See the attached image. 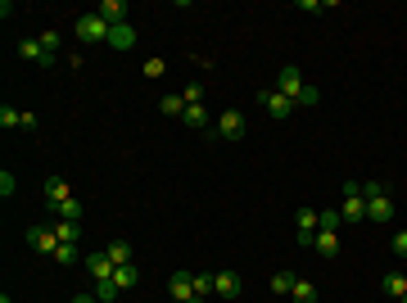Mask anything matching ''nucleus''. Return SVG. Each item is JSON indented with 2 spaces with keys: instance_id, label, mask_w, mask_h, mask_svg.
<instances>
[{
  "instance_id": "obj_1",
  "label": "nucleus",
  "mask_w": 407,
  "mask_h": 303,
  "mask_svg": "<svg viewBox=\"0 0 407 303\" xmlns=\"http://www.w3.org/2000/svg\"><path fill=\"white\" fill-rule=\"evenodd\" d=\"M276 91H280V96H289L294 104H308V109H312V104H322V91L308 87L294 64H280V73H276Z\"/></svg>"
},
{
  "instance_id": "obj_2",
  "label": "nucleus",
  "mask_w": 407,
  "mask_h": 303,
  "mask_svg": "<svg viewBox=\"0 0 407 303\" xmlns=\"http://www.w3.org/2000/svg\"><path fill=\"white\" fill-rule=\"evenodd\" d=\"M362 195H366V222H375V227H389V222L398 217L394 195H389L380 181H366V186H362Z\"/></svg>"
},
{
  "instance_id": "obj_3",
  "label": "nucleus",
  "mask_w": 407,
  "mask_h": 303,
  "mask_svg": "<svg viewBox=\"0 0 407 303\" xmlns=\"http://www.w3.org/2000/svg\"><path fill=\"white\" fill-rule=\"evenodd\" d=\"M340 195H344V204H340L344 222H353V227H358V222H366V195H362V186H358V181H344Z\"/></svg>"
},
{
  "instance_id": "obj_4",
  "label": "nucleus",
  "mask_w": 407,
  "mask_h": 303,
  "mask_svg": "<svg viewBox=\"0 0 407 303\" xmlns=\"http://www.w3.org/2000/svg\"><path fill=\"white\" fill-rule=\"evenodd\" d=\"M73 27H77V36H82V45H104L109 41V23L100 19L96 10H91V14H77Z\"/></svg>"
},
{
  "instance_id": "obj_5",
  "label": "nucleus",
  "mask_w": 407,
  "mask_h": 303,
  "mask_svg": "<svg viewBox=\"0 0 407 303\" xmlns=\"http://www.w3.org/2000/svg\"><path fill=\"white\" fill-rule=\"evenodd\" d=\"M258 104L267 109V113H272V118H276V122H289V118H294V109H299V104H294V100H289V96H280L276 87L258 91Z\"/></svg>"
},
{
  "instance_id": "obj_6",
  "label": "nucleus",
  "mask_w": 407,
  "mask_h": 303,
  "mask_svg": "<svg viewBox=\"0 0 407 303\" xmlns=\"http://www.w3.org/2000/svg\"><path fill=\"white\" fill-rule=\"evenodd\" d=\"M23 240H28V249L45 254V258H54V249H59V236H54V227H28V231H23Z\"/></svg>"
},
{
  "instance_id": "obj_7",
  "label": "nucleus",
  "mask_w": 407,
  "mask_h": 303,
  "mask_svg": "<svg viewBox=\"0 0 407 303\" xmlns=\"http://www.w3.org/2000/svg\"><path fill=\"white\" fill-rule=\"evenodd\" d=\"M213 122H217V136H222V141H240V136L249 131V122H245L240 109H226V113H217Z\"/></svg>"
},
{
  "instance_id": "obj_8",
  "label": "nucleus",
  "mask_w": 407,
  "mask_h": 303,
  "mask_svg": "<svg viewBox=\"0 0 407 303\" xmlns=\"http://www.w3.org/2000/svg\"><path fill=\"white\" fill-rule=\"evenodd\" d=\"M168 294L182 303H199V294H195V271H172L168 276Z\"/></svg>"
},
{
  "instance_id": "obj_9",
  "label": "nucleus",
  "mask_w": 407,
  "mask_h": 303,
  "mask_svg": "<svg viewBox=\"0 0 407 303\" xmlns=\"http://www.w3.org/2000/svg\"><path fill=\"white\" fill-rule=\"evenodd\" d=\"M82 267H86V276H91L96 285H100V281H113V271H118L113 262H109V254H104V249H100V254H86Z\"/></svg>"
},
{
  "instance_id": "obj_10",
  "label": "nucleus",
  "mask_w": 407,
  "mask_h": 303,
  "mask_svg": "<svg viewBox=\"0 0 407 303\" xmlns=\"http://www.w3.org/2000/svg\"><path fill=\"white\" fill-rule=\"evenodd\" d=\"M240 290H245V281H240L236 271H213V299H240Z\"/></svg>"
},
{
  "instance_id": "obj_11",
  "label": "nucleus",
  "mask_w": 407,
  "mask_h": 303,
  "mask_svg": "<svg viewBox=\"0 0 407 303\" xmlns=\"http://www.w3.org/2000/svg\"><path fill=\"white\" fill-rule=\"evenodd\" d=\"M19 59H28V64H41V68L54 64V54H45L36 36H23V41H19Z\"/></svg>"
},
{
  "instance_id": "obj_12",
  "label": "nucleus",
  "mask_w": 407,
  "mask_h": 303,
  "mask_svg": "<svg viewBox=\"0 0 407 303\" xmlns=\"http://www.w3.org/2000/svg\"><path fill=\"white\" fill-rule=\"evenodd\" d=\"M96 14L109 23V27H118V23H127V0H100Z\"/></svg>"
},
{
  "instance_id": "obj_13",
  "label": "nucleus",
  "mask_w": 407,
  "mask_h": 303,
  "mask_svg": "<svg viewBox=\"0 0 407 303\" xmlns=\"http://www.w3.org/2000/svg\"><path fill=\"white\" fill-rule=\"evenodd\" d=\"M109 50H131V45H136V27H131V23H118V27H109Z\"/></svg>"
},
{
  "instance_id": "obj_14",
  "label": "nucleus",
  "mask_w": 407,
  "mask_h": 303,
  "mask_svg": "<svg viewBox=\"0 0 407 303\" xmlns=\"http://www.w3.org/2000/svg\"><path fill=\"white\" fill-rule=\"evenodd\" d=\"M380 294L403 299V294H407V271H385V276H380Z\"/></svg>"
},
{
  "instance_id": "obj_15",
  "label": "nucleus",
  "mask_w": 407,
  "mask_h": 303,
  "mask_svg": "<svg viewBox=\"0 0 407 303\" xmlns=\"http://www.w3.org/2000/svg\"><path fill=\"white\" fill-rule=\"evenodd\" d=\"M104 254H109V262H113V267H127V262H136V254H131L127 240H109Z\"/></svg>"
},
{
  "instance_id": "obj_16",
  "label": "nucleus",
  "mask_w": 407,
  "mask_h": 303,
  "mask_svg": "<svg viewBox=\"0 0 407 303\" xmlns=\"http://www.w3.org/2000/svg\"><path fill=\"white\" fill-rule=\"evenodd\" d=\"M45 199H50L54 208L64 204V199H73V190H68V181H64V177H45Z\"/></svg>"
},
{
  "instance_id": "obj_17",
  "label": "nucleus",
  "mask_w": 407,
  "mask_h": 303,
  "mask_svg": "<svg viewBox=\"0 0 407 303\" xmlns=\"http://www.w3.org/2000/svg\"><path fill=\"white\" fill-rule=\"evenodd\" d=\"M182 122H186V127H190V131H204V127H208V122H213V118H208V109H204V104H186Z\"/></svg>"
},
{
  "instance_id": "obj_18",
  "label": "nucleus",
  "mask_w": 407,
  "mask_h": 303,
  "mask_svg": "<svg viewBox=\"0 0 407 303\" xmlns=\"http://www.w3.org/2000/svg\"><path fill=\"white\" fill-rule=\"evenodd\" d=\"M312 249L322 254V258H335L340 254V231H317V245Z\"/></svg>"
},
{
  "instance_id": "obj_19",
  "label": "nucleus",
  "mask_w": 407,
  "mask_h": 303,
  "mask_svg": "<svg viewBox=\"0 0 407 303\" xmlns=\"http://www.w3.org/2000/svg\"><path fill=\"white\" fill-rule=\"evenodd\" d=\"M113 285H118V290H136V285H140V267H136V262L118 267V271H113Z\"/></svg>"
},
{
  "instance_id": "obj_20",
  "label": "nucleus",
  "mask_w": 407,
  "mask_h": 303,
  "mask_svg": "<svg viewBox=\"0 0 407 303\" xmlns=\"http://www.w3.org/2000/svg\"><path fill=\"white\" fill-rule=\"evenodd\" d=\"M159 113H163V118H182V113H186L182 91H177V96H163V100H159Z\"/></svg>"
},
{
  "instance_id": "obj_21",
  "label": "nucleus",
  "mask_w": 407,
  "mask_h": 303,
  "mask_svg": "<svg viewBox=\"0 0 407 303\" xmlns=\"http://www.w3.org/2000/svg\"><path fill=\"white\" fill-rule=\"evenodd\" d=\"M289 299H294V303H317V285L299 276V281H294V290H289Z\"/></svg>"
},
{
  "instance_id": "obj_22",
  "label": "nucleus",
  "mask_w": 407,
  "mask_h": 303,
  "mask_svg": "<svg viewBox=\"0 0 407 303\" xmlns=\"http://www.w3.org/2000/svg\"><path fill=\"white\" fill-rule=\"evenodd\" d=\"M344 217L335 213V208H317V231H340Z\"/></svg>"
},
{
  "instance_id": "obj_23",
  "label": "nucleus",
  "mask_w": 407,
  "mask_h": 303,
  "mask_svg": "<svg viewBox=\"0 0 407 303\" xmlns=\"http://www.w3.org/2000/svg\"><path fill=\"white\" fill-rule=\"evenodd\" d=\"M195 294H199V303L213 299V271H195Z\"/></svg>"
},
{
  "instance_id": "obj_24",
  "label": "nucleus",
  "mask_w": 407,
  "mask_h": 303,
  "mask_svg": "<svg viewBox=\"0 0 407 303\" xmlns=\"http://www.w3.org/2000/svg\"><path fill=\"white\" fill-rule=\"evenodd\" d=\"M54 213H59V222H82V199H64Z\"/></svg>"
},
{
  "instance_id": "obj_25",
  "label": "nucleus",
  "mask_w": 407,
  "mask_h": 303,
  "mask_svg": "<svg viewBox=\"0 0 407 303\" xmlns=\"http://www.w3.org/2000/svg\"><path fill=\"white\" fill-rule=\"evenodd\" d=\"M54 236H59V245H77V236H82V222H59V227H54Z\"/></svg>"
},
{
  "instance_id": "obj_26",
  "label": "nucleus",
  "mask_w": 407,
  "mask_h": 303,
  "mask_svg": "<svg viewBox=\"0 0 407 303\" xmlns=\"http://www.w3.org/2000/svg\"><path fill=\"white\" fill-rule=\"evenodd\" d=\"M294 281H299L294 271H276V276H272V294H289V290H294Z\"/></svg>"
},
{
  "instance_id": "obj_27",
  "label": "nucleus",
  "mask_w": 407,
  "mask_h": 303,
  "mask_svg": "<svg viewBox=\"0 0 407 303\" xmlns=\"http://www.w3.org/2000/svg\"><path fill=\"white\" fill-rule=\"evenodd\" d=\"M0 127H5V131L23 127V113H19V109H10V104H0Z\"/></svg>"
},
{
  "instance_id": "obj_28",
  "label": "nucleus",
  "mask_w": 407,
  "mask_h": 303,
  "mask_svg": "<svg viewBox=\"0 0 407 303\" xmlns=\"http://www.w3.org/2000/svg\"><path fill=\"white\" fill-rule=\"evenodd\" d=\"M140 73L150 77V82H159V77L168 73V59H145V68H140Z\"/></svg>"
},
{
  "instance_id": "obj_29",
  "label": "nucleus",
  "mask_w": 407,
  "mask_h": 303,
  "mask_svg": "<svg viewBox=\"0 0 407 303\" xmlns=\"http://www.w3.org/2000/svg\"><path fill=\"white\" fill-rule=\"evenodd\" d=\"M118 294H122V290H118L113 281H100V285H96V299H100V303H113Z\"/></svg>"
},
{
  "instance_id": "obj_30",
  "label": "nucleus",
  "mask_w": 407,
  "mask_h": 303,
  "mask_svg": "<svg viewBox=\"0 0 407 303\" xmlns=\"http://www.w3.org/2000/svg\"><path fill=\"white\" fill-rule=\"evenodd\" d=\"M294 222H299V231H317V208H299Z\"/></svg>"
},
{
  "instance_id": "obj_31",
  "label": "nucleus",
  "mask_w": 407,
  "mask_h": 303,
  "mask_svg": "<svg viewBox=\"0 0 407 303\" xmlns=\"http://www.w3.org/2000/svg\"><path fill=\"white\" fill-rule=\"evenodd\" d=\"M54 262L73 267V262H77V245H59V249H54Z\"/></svg>"
},
{
  "instance_id": "obj_32",
  "label": "nucleus",
  "mask_w": 407,
  "mask_h": 303,
  "mask_svg": "<svg viewBox=\"0 0 407 303\" xmlns=\"http://www.w3.org/2000/svg\"><path fill=\"white\" fill-rule=\"evenodd\" d=\"M36 41H41V50H45V54H54V50H59V32H54V27H45V32L36 36Z\"/></svg>"
},
{
  "instance_id": "obj_33",
  "label": "nucleus",
  "mask_w": 407,
  "mask_h": 303,
  "mask_svg": "<svg viewBox=\"0 0 407 303\" xmlns=\"http://www.w3.org/2000/svg\"><path fill=\"white\" fill-rule=\"evenodd\" d=\"M182 100H186V104H204V87H195V82H190V87H182Z\"/></svg>"
},
{
  "instance_id": "obj_34",
  "label": "nucleus",
  "mask_w": 407,
  "mask_h": 303,
  "mask_svg": "<svg viewBox=\"0 0 407 303\" xmlns=\"http://www.w3.org/2000/svg\"><path fill=\"white\" fill-rule=\"evenodd\" d=\"M389 245H394L398 258H407V231H394V240H389Z\"/></svg>"
},
{
  "instance_id": "obj_35",
  "label": "nucleus",
  "mask_w": 407,
  "mask_h": 303,
  "mask_svg": "<svg viewBox=\"0 0 407 303\" xmlns=\"http://www.w3.org/2000/svg\"><path fill=\"white\" fill-rule=\"evenodd\" d=\"M0 195H5V199L14 195V177H10V172H0Z\"/></svg>"
},
{
  "instance_id": "obj_36",
  "label": "nucleus",
  "mask_w": 407,
  "mask_h": 303,
  "mask_svg": "<svg viewBox=\"0 0 407 303\" xmlns=\"http://www.w3.org/2000/svg\"><path fill=\"white\" fill-rule=\"evenodd\" d=\"M317 245V231H299V249H312Z\"/></svg>"
},
{
  "instance_id": "obj_37",
  "label": "nucleus",
  "mask_w": 407,
  "mask_h": 303,
  "mask_svg": "<svg viewBox=\"0 0 407 303\" xmlns=\"http://www.w3.org/2000/svg\"><path fill=\"white\" fill-rule=\"evenodd\" d=\"M68 303H100V299H96V290H91V294H73Z\"/></svg>"
},
{
  "instance_id": "obj_38",
  "label": "nucleus",
  "mask_w": 407,
  "mask_h": 303,
  "mask_svg": "<svg viewBox=\"0 0 407 303\" xmlns=\"http://www.w3.org/2000/svg\"><path fill=\"white\" fill-rule=\"evenodd\" d=\"M398 303H407V294H403V299H398Z\"/></svg>"
},
{
  "instance_id": "obj_39",
  "label": "nucleus",
  "mask_w": 407,
  "mask_h": 303,
  "mask_svg": "<svg viewBox=\"0 0 407 303\" xmlns=\"http://www.w3.org/2000/svg\"><path fill=\"white\" fill-rule=\"evenodd\" d=\"M172 303H182V299H172Z\"/></svg>"
}]
</instances>
